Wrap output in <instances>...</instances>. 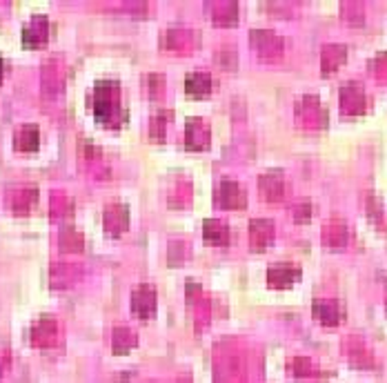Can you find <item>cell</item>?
<instances>
[{
    "label": "cell",
    "mask_w": 387,
    "mask_h": 383,
    "mask_svg": "<svg viewBox=\"0 0 387 383\" xmlns=\"http://www.w3.org/2000/svg\"><path fill=\"white\" fill-rule=\"evenodd\" d=\"M94 116L100 125L105 127H118L123 123V109H121V87L116 80H105L96 85L94 100Z\"/></svg>",
    "instance_id": "1"
},
{
    "label": "cell",
    "mask_w": 387,
    "mask_h": 383,
    "mask_svg": "<svg viewBox=\"0 0 387 383\" xmlns=\"http://www.w3.org/2000/svg\"><path fill=\"white\" fill-rule=\"evenodd\" d=\"M49 40V21L45 16H34L23 30V43L27 47H40Z\"/></svg>",
    "instance_id": "2"
},
{
    "label": "cell",
    "mask_w": 387,
    "mask_h": 383,
    "mask_svg": "<svg viewBox=\"0 0 387 383\" xmlns=\"http://www.w3.org/2000/svg\"><path fill=\"white\" fill-rule=\"evenodd\" d=\"M245 192L234 181H223L216 192V203L225 209H241L245 205Z\"/></svg>",
    "instance_id": "3"
},
{
    "label": "cell",
    "mask_w": 387,
    "mask_h": 383,
    "mask_svg": "<svg viewBox=\"0 0 387 383\" xmlns=\"http://www.w3.org/2000/svg\"><path fill=\"white\" fill-rule=\"evenodd\" d=\"M132 312L138 318H150L156 312V292L150 286H141L132 294Z\"/></svg>",
    "instance_id": "4"
},
{
    "label": "cell",
    "mask_w": 387,
    "mask_h": 383,
    "mask_svg": "<svg viewBox=\"0 0 387 383\" xmlns=\"http://www.w3.org/2000/svg\"><path fill=\"white\" fill-rule=\"evenodd\" d=\"M40 145V132L36 125H23L21 130H18L16 139H14V148L23 154H30L36 152Z\"/></svg>",
    "instance_id": "5"
},
{
    "label": "cell",
    "mask_w": 387,
    "mask_h": 383,
    "mask_svg": "<svg viewBox=\"0 0 387 383\" xmlns=\"http://www.w3.org/2000/svg\"><path fill=\"white\" fill-rule=\"evenodd\" d=\"M105 230L112 236H118L121 232L127 230V209H125V205H109L105 209Z\"/></svg>",
    "instance_id": "6"
},
{
    "label": "cell",
    "mask_w": 387,
    "mask_h": 383,
    "mask_svg": "<svg viewBox=\"0 0 387 383\" xmlns=\"http://www.w3.org/2000/svg\"><path fill=\"white\" fill-rule=\"evenodd\" d=\"M214 89V80L207 74H189L185 78V92L189 96H207Z\"/></svg>",
    "instance_id": "7"
},
{
    "label": "cell",
    "mask_w": 387,
    "mask_h": 383,
    "mask_svg": "<svg viewBox=\"0 0 387 383\" xmlns=\"http://www.w3.org/2000/svg\"><path fill=\"white\" fill-rule=\"evenodd\" d=\"M301 277V272L296 268L290 266H274L270 270V286L272 288H290L294 281Z\"/></svg>",
    "instance_id": "8"
},
{
    "label": "cell",
    "mask_w": 387,
    "mask_h": 383,
    "mask_svg": "<svg viewBox=\"0 0 387 383\" xmlns=\"http://www.w3.org/2000/svg\"><path fill=\"white\" fill-rule=\"evenodd\" d=\"M202 236H205V241L214 243V245H227L229 243V227L223 221H205Z\"/></svg>",
    "instance_id": "9"
},
{
    "label": "cell",
    "mask_w": 387,
    "mask_h": 383,
    "mask_svg": "<svg viewBox=\"0 0 387 383\" xmlns=\"http://www.w3.org/2000/svg\"><path fill=\"white\" fill-rule=\"evenodd\" d=\"M136 345V334L129 327H116L114 330V354H125Z\"/></svg>",
    "instance_id": "10"
},
{
    "label": "cell",
    "mask_w": 387,
    "mask_h": 383,
    "mask_svg": "<svg viewBox=\"0 0 387 383\" xmlns=\"http://www.w3.org/2000/svg\"><path fill=\"white\" fill-rule=\"evenodd\" d=\"M73 234V227H64L60 232V250L62 252H80L82 250V239L76 236V239H71Z\"/></svg>",
    "instance_id": "11"
},
{
    "label": "cell",
    "mask_w": 387,
    "mask_h": 383,
    "mask_svg": "<svg viewBox=\"0 0 387 383\" xmlns=\"http://www.w3.org/2000/svg\"><path fill=\"white\" fill-rule=\"evenodd\" d=\"M0 80H3V60H0Z\"/></svg>",
    "instance_id": "12"
}]
</instances>
